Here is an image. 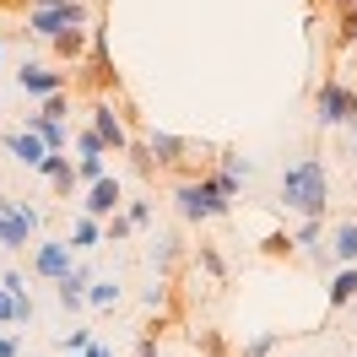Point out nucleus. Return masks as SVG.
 <instances>
[{
	"label": "nucleus",
	"instance_id": "1",
	"mask_svg": "<svg viewBox=\"0 0 357 357\" xmlns=\"http://www.w3.org/2000/svg\"><path fill=\"white\" fill-rule=\"evenodd\" d=\"M276 195L292 217H325L331 211V174L319 157H292L282 178H276Z\"/></svg>",
	"mask_w": 357,
	"mask_h": 357
},
{
	"label": "nucleus",
	"instance_id": "2",
	"mask_svg": "<svg viewBox=\"0 0 357 357\" xmlns=\"http://www.w3.org/2000/svg\"><path fill=\"white\" fill-rule=\"evenodd\" d=\"M174 211L184 222H217V217H227L233 206L211 190L206 174H184V178H174Z\"/></svg>",
	"mask_w": 357,
	"mask_h": 357
},
{
	"label": "nucleus",
	"instance_id": "3",
	"mask_svg": "<svg viewBox=\"0 0 357 357\" xmlns=\"http://www.w3.org/2000/svg\"><path fill=\"white\" fill-rule=\"evenodd\" d=\"M70 70H82V87H92V98H98V92H103V98H114V92H119V70H114V54H109V38H103L98 17H92L87 54H82Z\"/></svg>",
	"mask_w": 357,
	"mask_h": 357
},
{
	"label": "nucleus",
	"instance_id": "4",
	"mask_svg": "<svg viewBox=\"0 0 357 357\" xmlns=\"http://www.w3.org/2000/svg\"><path fill=\"white\" fill-rule=\"evenodd\" d=\"M352 119H357V92L347 87V82L325 76V82L314 87V125H319V130H347Z\"/></svg>",
	"mask_w": 357,
	"mask_h": 357
},
{
	"label": "nucleus",
	"instance_id": "5",
	"mask_svg": "<svg viewBox=\"0 0 357 357\" xmlns=\"http://www.w3.org/2000/svg\"><path fill=\"white\" fill-rule=\"evenodd\" d=\"M92 6L87 0H60V6H27V33L33 38H54L60 27H87Z\"/></svg>",
	"mask_w": 357,
	"mask_h": 357
},
{
	"label": "nucleus",
	"instance_id": "6",
	"mask_svg": "<svg viewBox=\"0 0 357 357\" xmlns=\"http://www.w3.org/2000/svg\"><path fill=\"white\" fill-rule=\"evenodd\" d=\"M38 222H44L38 206H22V201H11V195H0V244H6V255H17V249L33 244Z\"/></svg>",
	"mask_w": 357,
	"mask_h": 357
},
{
	"label": "nucleus",
	"instance_id": "7",
	"mask_svg": "<svg viewBox=\"0 0 357 357\" xmlns=\"http://www.w3.org/2000/svg\"><path fill=\"white\" fill-rule=\"evenodd\" d=\"M87 125L98 130V141L109 146V157L114 152H119V157L130 152V125H125V114L114 109V98H103V92L92 98V103H87Z\"/></svg>",
	"mask_w": 357,
	"mask_h": 357
},
{
	"label": "nucleus",
	"instance_id": "8",
	"mask_svg": "<svg viewBox=\"0 0 357 357\" xmlns=\"http://www.w3.org/2000/svg\"><path fill=\"white\" fill-rule=\"evenodd\" d=\"M141 152H146V162H152V174H157V168H162V174H174V168H184V162L195 157V146H190L184 135H174V130H146Z\"/></svg>",
	"mask_w": 357,
	"mask_h": 357
},
{
	"label": "nucleus",
	"instance_id": "9",
	"mask_svg": "<svg viewBox=\"0 0 357 357\" xmlns=\"http://www.w3.org/2000/svg\"><path fill=\"white\" fill-rule=\"evenodd\" d=\"M70 266H76V249H70L66 238H38V244H33V276L60 282Z\"/></svg>",
	"mask_w": 357,
	"mask_h": 357
},
{
	"label": "nucleus",
	"instance_id": "10",
	"mask_svg": "<svg viewBox=\"0 0 357 357\" xmlns=\"http://www.w3.org/2000/svg\"><path fill=\"white\" fill-rule=\"evenodd\" d=\"M17 87H22L27 98H49V92H66L70 76L54 70V66H44V60H22V66H17Z\"/></svg>",
	"mask_w": 357,
	"mask_h": 357
},
{
	"label": "nucleus",
	"instance_id": "11",
	"mask_svg": "<svg viewBox=\"0 0 357 357\" xmlns=\"http://www.w3.org/2000/svg\"><path fill=\"white\" fill-rule=\"evenodd\" d=\"M319 238H325V217H298V233H292V255H303L309 266L331 271L335 260H331V249L319 244Z\"/></svg>",
	"mask_w": 357,
	"mask_h": 357
},
{
	"label": "nucleus",
	"instance_id": "12",
	"mask_svg": "<svg viewBox=\"0 0 357 357\" xmlns=\"http://www.w3.org/2000/svg\"><path fill=\"white\" fill-rule=\"evenodd\" d=\"M119 206H125V184H119L114 174H103V178H92V184H87V201H82V211H87V217H98V222H103V217H114Z\"/></svg>",
	"mask_w": 357,
	"mask_h": 357
},
{
	"label": "nucleus",
	"instance_id": "13",
	"mask_svg": "<svg viewBox=\"0 0 357 357\" xmlns=\"http://www.w3.org/2000/svg\"><path fill=\"white\" fill-rule=\"evenodd\" d=\"M33 174H38V178H49V184H54V195H66V201L76 195V190H82V178H76V162H70L66 152H44Z\"/></svg>",
	"mask_w": 357,
	"mask_h": 357
},
{
	"label": "nucleus",
	"instance_id": "14",
	"mask_svg": "<svg viewBox=\"0 0 357 357\" xmlns=\"http://www.w3.org/2000/svg\"><path fill=\"white\" fill-rule=\"evenodd\" d=\"M87 38H92V22H87V27H60V33H54V38H44V44H49V54H54L60 66H76V60L87 54Z\"/></svg>",
	"mask_w": 357,
	"mask_h": 357
},
{
	"label": "nucleus",
	"instance_id": "15",
	"mask_svg": "<svg viewBox=\"0 0 357 357\" xmlns=\"http://www.w3.org/2000/svg\"><path fill=\"white\" fill-rule=\"evenodd\" d=\"M87 282H92V266H82V260H76V266L66 271V276H60V282H54V292H60V309H82V303H87Z\"/></svg>",
	"mask_w": 357,
	"mask_h": 357
},
{
	"label": "nucleus",
	"instance_id": "16",
	"mask_svg": "<svg viewBox=\"0 0 357 357\" xmlns=\"http://www.w3.org/2000/svg\"><path fill=\"white\" fill-rule=\"evenodd\" d=\"M27 130L38 135L49 152H66V146H70V119H49L44 109H38V114H27Z\"/></svg>",
	"mask_w": 357,
	"mask_h": 357
},
{
	"label": "nucleus",
	"instance_id": "17",
	"mask_svg": "<svg viewBox=\"0 0 357 357\" xmlns=\"http://www.w3.org/2000/svg\"><path fill=\"white\" fill-rule=\"evenodd\" d=\"M0 146L11 152V162H22V168H38V157L49 152V146H44L33 130H6V135H0Z\"/></svg>",
	"mask_w": 357,
	"mask_h": 357
},
{
	"label": "nucleus",
	"instance_id": "18",
	"mask_svg": "<svg viewBox=\"0 0 357 357\" xmlns=\"http://www.w3.org/2000/svg\"><path fill=\"white\" fill-rule=\"evenodd\" d=\"M331 260L335 266H357V217H341L331 227Z\"/></svg>",
	"mask_w": 357,
	"mask_h": 357
},
{
	"label": "nucleus",
	"instance_id": "19",
	"mask_svg": "<svg viewBox=\"0 0 357 357\" xmlns=\"http://www.w3.org/2000/svg\"><path fill=\"white\" fill-rule=\"evenodd\" d=\"M76 255H87V249H103V222L87 217V211H76V222H70V238H66Z\"/></svg>",
	"mask_w": 357,
	"mask_h": 357
},
{
	"label": "nucleus",
	"instance_id": "20",
	"mask_svg": "<svg viewBox=\"0 0 357 357\" xmlns=\"http://www.w3.org/2000/svg\"><path fill=\"white\" fill-rule=\"evenodd\" d=\"M325 292H331V314L347 309V303L357 298V266H335V271H331V287H325Z\"/></svg>",
	"mask_w": 357,
	"mask_h": 357
},
{
	"label": "nucleus",
	"instance_id": "21",
	"mask_svg": "<svg viewBox=\"0 0 357 357\" xmlns=\"http://www.w3.org/2000/svg\"><path fill=\"white\" fill-rule=\"evenodd\" d=\"M119 298H125V287H119L114 276H92L87 282V303L92 309H119Z\"/></svg>",
	"mask_w": 357,
	"mask_h": 357
},
{
	"label": "nucleus",
	"instance_id": "22",
	"mask_svg": "<svg viewBox=\"0 0 357 357\" xmlns=\"http://www.w3.org/2000/svg\"><path fill=\"white\" fill-rule=\"evenodd\" d=\"M178 255H184V249H178V233H157V238H152V266L157 271H174Z\"/></svg>",
	"mask_w": 357,
	"mask_h": 357
},
{
	"label": "nucleus",
	"instance_id": "23",
	"mask_svg": "<svg viewBox=\"0 0 357 357\" xmlns=\"http://www.w3.org/2000/svg\"><path fill=\"white\" fill-rule=\"evenodd\" d=\"M206 178H211V190H217V195H222L227 206H233L238 195H244V178H238V174H227V168H211Z\"/></svg>",
	"mask_w": 357,
	"mask_h": 357
},
{
	"label": "nucleus",
	"instance_id": "24",
	"mask_svg": "<svg viewBox=\"0 0 357 357\" xmlns=\"http://www.w3.org/2000/svg\"><path fill=\"white\" fill-rule=\"evenodd\" d=\"M276 347H282V331H255L244 341V352H238V357H271Z\"/></svg>",
	"mask_w": 357,
	"mask_h": 357
},
{
	"label": "nucleus",
	"instance_id": "25",
	"mask_svg": "<svg viewBox=\"0 0 357 357\" xmlns=\"http://www.w3.org/2000/svg\"><path fill=\"white\" fill-rule=\"evenodd\" d=\"M125 238H135V227L125 211H114V217H103V244H125Z\"/></svg>",
	"mask_w": 357,
	"mask_h": 357
},
{
	"label": "nucleus",
	"instance_id": "26",
	"mask_svg": "<svg viewBox=\"0 0 357 357\" xmlns=\"http://www.w3.org/2000/svg\"><path fill=\"white\" fill-rule=\"evenodd\" d=\"M260 255H266V260H287L292 255V233H282V227L266 233V238H260Z\"/></svg>",
	"mask_w": 357,
	"mask_h": 357
},
{
	"label": "nucleus",
	"instance_id": "27",
	"mask_svg": "<svg viewBox=\"0 0 357 357\" xmlns=\"http://www.w3.org/2000/svg\"><path fill=\"white\" fill-rule=\"evenodd\" d=\"M195 260H201V271L211 276V282H222V276H227V260H222V249H217V244H201Z\"/></svg>",
	"mask_w": 357,
	"mask_h": 357
},
{
	"label": "nucleus",
	"instance_id": "28",
	"mask_svg": "<svg viewBox=\"0 0 357 357\" xmlns=\"http://www.w3.org/2000/svg\"><path fill=\"white\" fill-rule=\"evenodd\" d=\"M335 38H341V44H357V0L341 6V17H335Z\"/></svg>",
	"mask_w": 357,
	"mask_h": 357
},
{
	"label": "nucleus",
	"instance_id": "29",
	"mask_svg": "<svg viewBox=\"0 0 357 357\" xmlns=\"http://www.w3.org/2000/svg\"><path fill=\"white\" fill-rule=\"evenodd\" d=\"M70 141H76V157H109V146L98 141V130H92V125H87V130H76Z\"/></svg>",
	"mask_w": 357,
	"mask_h": 357
},
{
	"label": "nucleus",
	"instance_id": "30",
	"mask_svg": "<svg viewBox=\"0 0 357 357\" xmlns=\"http://www.w3.org/2000/svg\"><path fill=\"white\" fill-rule=\"evenodd\" d=\"M195 347H201V357H227L222 331H195Z\"/></svg>",
	"mask_w": 357,
	"mask_h": 357
},
{
	"label": "nucleus",
	"instance_id": "31",
	"mask_svg": "<svg viewBox=\"0 0 357 357\" xmlns=\"http://www.w3.org/2000/svg\"><path fill=\"white\" fill-rule=\"evenodd\" d=\"M109 174V157H76V178L82 184H92V178H103Z\"/></svg>",
	"mask_w": 357,
	"mask_h": 357
},
{
	"label": "nucleus",
	"instance_id": "32",
	"mask_svg": "<svg viewBox=\"0 0 357 357\" xmlns=\"http://www.w3.org/2000/svg\"><path fill=\"white\" fill-rule=\"evenodd\" d=\"M119 211L130 217V227H135V233H141V227H152V201H125Z\"/></svg>",
	"mask_w": 357,
	"mask_h": 357
},
{
	"label": "nucleus",
	"instance_id": "33",
	"mask_svg": "<svg viewBox=\"0 0 357 357\" xmlns=\"http://www.w3.org/2000/svg\"><path fill=\"white\" fill-rule=\"evenodd\" d=\"M38 103H44L49 119H70V87L66 92H49V98H38Z\"/></svg>",
	"mask_w": 357,
	"mask_h": 357
},
{
	"label": "nucleus",
	"instance_id": "34",
	"mask_svg": "<svg viewBox=\"0 0 357 357\" xmlns=\"http://www.w3.org/2000/svg\"><path fill=\"white\" fill-rule=\"evenodd\" d=\"M0 287L11 292V298H33V292H27V276H22V271H0Z\"/></svg>",
	"mask_w": 357,
	"mask_h": 357
},
{
	"label": "nucleus",
	"instance_id": "35",
	"mask_svg": "<svg viewBox=\"0 0 357 357\" xmlns=\"http://www.w3.org/2000/svg\"><path fill=\"white\" fill-rule=\"evenodd\" d=\"M222 168H227V174H238V178H249V174H255V157H244V152H227V157H222Z\"/></svg>",
	"mask_w": 357,
	"mask_h": 357
},
{
	"label": "nucleus",
	"instance_id": "36",
	"mask_svg": "<svg viewBox=\"0 0 357 357\" xmlns=\"http://www.w3.org/2000/svg\"><path fill=\"white\" fill-rule=\"evenodd\" d=\"M87 341H92L87 331H76V325H70V331L60 335V352H82V347H87Z\"/></svg>",
	"mask_w": 357,
	"mask_h": 357
},
{
	"label": "nucleus",
	"instance_id": "37",
	"mask_svg": "<svg viewBox=\"0 0 357 357\" xmlns=\"http://www.w3.org/2000/svg\"><path fill=\"white\" fill-rule=\"evenodd\" d=\"M141 303H146V309H162V303H168V287H162V282H152V287L141 292Z\"/></svg>",
	"mask_w": 357,
	"mask_h": 357
},
{
	"label": "nucleus",
	"instance_id": "38",
	"mask_svg": "<svg viewBox=\"0 0 357 357\" xmlns=\"http://www.w3.org/2000/svg\"><path fill=\"white\" fill-rule=\"evenodd\" d=\"M0 357H22V341H17V335H6V325H0Z\"/></svg>",
	"mask_w": 357,
	"mask_h": 357
},
{
	"label": "nucleus",
	"instance_id": "39",
	"mask_svg": "<svg viewBox=\"0 0 357 357\" xmlns=\"http://www.w3.org/2000/svg\"><path fill=\"white\" fill-rule=\"evenodd\" d=\"M135 357H157V331H146L141 341H135Z\"/></svg>",
	"mask_w": 357,
	"mask_h": 357
},
{
	"label": "nucleus",
	"instance_id": "40",
	"mask_svg": "<svg viewBox=\"0 0 357 357\" xmlns=\"http://www.w3.org/2000/svg\"><path fill=\"white\" fill-rule=\"evenodd\" d=\"M82 357H114V352L103 347V341H87V347H82Z\"/></svg>",
	"mask_w": 357,
	"mask_h": 357
},
{
	"label": "nucleus",
	"instance_id": "41",
	"mask_svg": "<svg viewBox=\"0 0 357 357\" xmlns=\"http://www.w3.org/2000/svg\"><path fill=\"white\" fill-rule=\"evenodd\" d=\"M303 6H309V11H319V6H347V0H303Z\"/></svg>",
	"mask_w": 357,
	"mask_h": 357
},
{
	"label": "nucleus",
	"instance_id": "42",
	"mask_svg": "<svg viewBox=\"0 0 357 357\" xmlns=\"http://www.w3.org/2000/svg\"><path fill=\"white\" fill-rule=\"evenodd\" d=\"M347 130H352V162H357V119H352V125H347Z\"/></svg>",
	"mask_w": 357,
	"mask_h": 357
},
{
	"label": "nucleus",
	"instance_id": "43",
	"mask_svg": "<svg viewBox=\"0 0 357 357\" xmlns=\"http://www.w3.org/2000/svg\"><path fill=\"white\" fill-rule=\"evenodd\" d=\"M27 6H60V0H27Z\"/></svg>",
	"mask_w": 357,
	"mask_h": 357
},
{
	"label": "nucleus",
	"instance_id": "44",
	"mask_svg": "<svg viewBox=\"0 0 357 357\" xmlns=\"http://www.w3.org/2000/svg\"><path fill=\"white\" fill-rule=\"evenodd\" d=\"M0 6H22V0H0Z\"/></svg>",
	"mask_w": 357,
	"mask_h": 357
},
{
	"label": "nucleus",
	"instance_id": "45",
	"mask_svg": "<svg viewBox=\"0 0 357 357\" xmlns=\"http://www.w3.org/2000/svg\"><path fill=\"white\" fill-rule=\"evenodd\" d=\"M0 54H6V38H0Z\"/></svg>",
	"mask_w": 357,
	"mask_h": 357
},
{
	"label": "nucleus",
	"instance_id": "46",
	"mask_svg": "<svg viewBox=\"0 0 357 357\" xmlns=\"http://www.w3.org/2000/svg\"><path fill=\"white\" fill-rule=\"evenodd\" d=\"M0 255H6V244H0Z\"/></svg>",
	"mask_w": 357,
	"mask_h": 357
}]
</instances>
